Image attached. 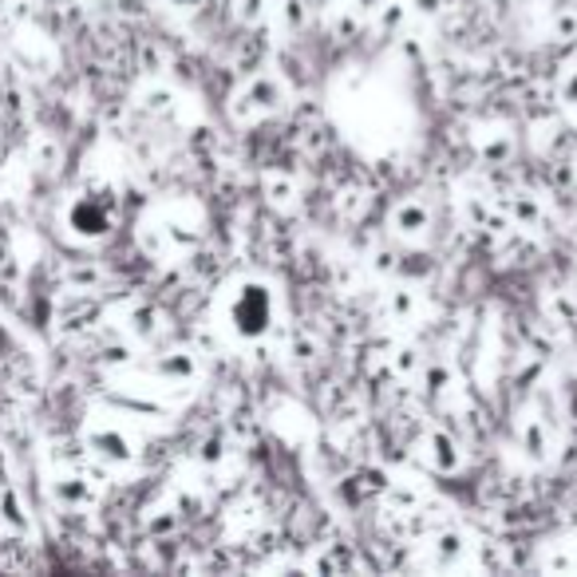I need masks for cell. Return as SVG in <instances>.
<instances>
[{"mask_svg":"<svg viewBox=\"0 0 577 577\" xmlns=\"http://www.w3.org/2000/svg\"><path fill=\"white\" fill-rule=\"evenodd\" d=\"M230 328H234V336H242V341H253V336H262L265 328H270L273 321V297L265 285H245L234 293V301H230Z\"/></svg>","mask_w":577,"mask_h":577,"instance_id":"1","label":"cell"},{"mask_svg":"<svg viewBox=\"0 0 577 577\" xmlns=\"http://www.w3.org/2000/svg\"><path fill=\"white\" fill-rule=\"evenodd\" d=\"M4 262H9V253H4V245H0V265H4Z\"/></svg>","mask_w":577,"mask_h":577,"instance_id":"2","label":"cell"}]
</instances>
